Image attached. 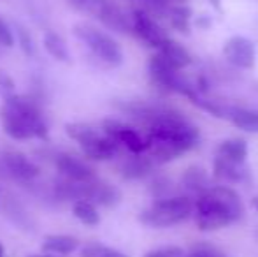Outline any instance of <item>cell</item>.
<instances>
[{
	"mask_svg": "<svg viewBox=\"0 0 258 257\" xmlns=\"http://www.w3.org/2000/svg\"><path fill=\"white\" fill-rule=\"evenodd\" d=\"M244 201L230 185H211L194 199L195 226L201 231H220L244 217Z\"/></svg>",
	"mask_w": 258,
	"mask_h": 257,
	"instance_id": "obj_1",
	"label": "cell"
},
{
	"mask_svg": "<svg viewBox=\"0 0 258 257\" xmlns=\"http://www.w3.org/2000/svg\"><path fill=\"white\" fill-rule=\"evenodd\" d=\"M0 125L4 132L16 141H48L49 129L41 102L28 95H7L0 106Z\"/></svg>",
	"mask_w": 258,
	"mask_h": 257,
	"instance_id": "obj_2",
	"label": "cell"
},
{
	"mask_svg": "<svg viewBox=\"0 0 258 257\" xmlns=\"http://www.w3.org/2000/svg\"><path fill=\"white\" fill-rule=\"evenodd\" d=\"M51 187L60 202L83 199L104 208H114L121 202V190L112 183L99 178L88 180V182H71L65 178H56L51 182Z\"/></svg>",
	"mask_w": 258,
	"mask_h": 257,
	"instance_id": "obj_3",
	"label": "cell"
},
{
	"mask_svg": "<svg viewBox=\"0 0 258 257\" xmlns=\"http://www.w3.org/2000/svg\"><path fill=\"white\" fill-rule=\"evenodd\" d=\"M194 217V199L190 195L176 194L170 197L155 199L139 215L141 224L153 229H167Z\"/></svg>",
	"mask_w": 258,
	"mask_h": 257,
	"instance_id": "obj_4",
	"label": "cell"
},
{
	"mask_svg": "<svg viewBox=\"0 0 258 257\" xmlns=\"http://www.w3.org/2000/svg\"><path fill=\"white\" fill-rule=\"evenodd\" d=\"M65 132L79 144L83 155L90 161H111L119 150V146L107 134L88 124H81V122L67 124Z\"/></svg>",
	"mask_w": 258,
	"mask_h": 257,
	"instance_id": "obj_5",
	"label": "cell"
},
{
	"mask_svg": "<svg viewBox=\"0 0 258 257\" xmlns=\"http://www.w3.org/2000/svg\"><path fill=\"white\" fill-rule=\"evenodd\" d=\"M74 35L92 52L97 60L107 67H118L123 64V49L112 35L88 23H78L74 27Z\"/></svg>",
	"mask_w": 258,
	"mask_h": 257,
	"instance_id": "obj_6",
	"label": "cell"
},
{
	"mask_svg": "<svg viewBox=\"0 0 258 257\" xmlns=\"http://www.w3.org/2000/svg\"><path fill=\"white\" fill-rule=\"evenodd\" d=\"M39 175H41V168L25 153L16 150L0 151V182L27 185L37 180Z\"/></svg>",
	"mask_w": 258,
	"mask_h": 257,
	"instance_id": "obj_7",
	"label": "cell"
},
{
	"mask_svg": "<svg viewBox=\"0 0 258 257\" xmlns=\"http://www.w3.org/2000/svg\"><path fill=\"white\" fill-rule=\"evenodd\" d=\"M78 9L92 14L109 30L118 34H132L130 16L112 0H79Z\"/></svg>",
	"mask_w": 258,
	"mask_h": 257,
	"instance_id": "obj_8",
	"label": "cell"
},
{
	"mask_svg": "<svg viewBox=\"0 0 258 257\" xmlns=\"http://www.w3.org/2000/svg\"><path fill=\"white\" fill-rule=\"evenodd\" d=\"M0 215L11 222L14 227L25 231V233H35L37 231V220L28 212L25 202L11 190L0 187Z\"/></svg>",
	"mask_w": 258,
	"mask_h": 257,
	"instance_id": "obj_9",
	"label": "cell"
},
{
	"mask_svg": "<svg viewBox=\"0 0 258 257\" xmlns=\"http://www.w3.org/2000/svg\"><path fill=\"white\" fill-rule=\"evenodd\" d=\"M102 132L107 134L118 146L126 148L132 155L146 153V150H148L146 136H144V132L137 130L136 127H132V125L109 118V120L102 122Z\"/></svg>",
	"mask_w": 258,
	"mask_h": 257,
	"instance_id": "obj_10",
	"label": "cell"
},
{
	"mask_svg": "<svg viewBox=\"0 0 258 257\" xmlns=\"http://www.w3.org/2000/svg\"><path fill=\"white\" fill-rule=\"evenodd\" d=\"M130 23H132V34L137 35L150 48L158 49L170 37L156 18L144 13L143 9H137V7L130 14Z\"/></svg>",
	"mask_w": 258,
	"mask_h": 257,
	"instance_id": "obj_11",
	"label": "cell"
},
{
	"mask_svg": "<svg viewBox=\"0 0 258 257\" xmlns=\"http://www.w3.org/2000/svg\"><path fill=\"white\" fill-rule=\"evenodd\" d=\"M53 164L61 178L71 182H88L97 178V171L86 159L78 157L69 151H54Z\"/></svg>",
	"mask_w": 258,
	"mask_h": 257,
	"instance_id": "obj_12",
	"label": "cell"
},
{
	"mask_svg": "<svg viewBox=\"0 0 258 257\" xmlns=\"http://www.w3.org/2000/svg\"><path fill=\"white\" fill-rule=\"evenodd\" d=\"M223 57L237 69H253L256 60V49L251 39L244 35H232L223 46Z\"/></svg>",
	"mask_w": 258,
	"mask_h": 257,
	"instance_id": "obj_13",
	"label": "cell"
},
{
	"mask_svg": "<svg viewBox=\"0 0 258 257\" xmlns=\"http://www.w3.org/2000/svg\"><path fill=\"white\" fill-rule=\"evenodd\" d=\"M156 166L158 164H156L148 153L132 155V157L125 159V161L119 164V175L125 180H130V182L146 180V178H150V176H153Z\"/></svg>",
	"mask_w": 258,
	"mask_h": 257,
	"instance_id": "obj_14",
	"label": "cell"
},
{
	"mask_svg": "<svg viewBox=\"0 0 258 257\" xmlns=\"http://www.w3.org/2000/svg\"><path fill=\"white\" fill-rule=\"evenodd\" d=\"M155 55H158L163 62L167 65H170L172 69H176V71H183V69H186L188 65H191V62H194L191 53L188 52L181 42L174 41L172 37L167 39V41L156 49Z\"/></svg>",
	"mask_w": 258,
	"mask_h": 257,
	"instance_id": "obj_15",
	"label": "cell"
},
{
	"mask_svg": "<svg viewBox=\"0 0 258 257\" xmlns=\"http://www.w3.org/2000/svg\"><path fill=\"white\" fill-rule=\"evenodd\" d=\"M213 171H214V178L223 183H228V185L244 183L249 180V171L244 168V164L227 161V159L216 157V155H214Z\"/></svg>",
	"mask_w": 258,
	"mask_h": 257,
	"instance_id": "obj_16",
	"label": "cell"
},
{
	"mask_svg": "<svg viewBox=\"0 0 258 257\" xmlns=\"http://www.w3.org/2000/svg\"><path fill=\"white\" fill-rule=\"evenodd\" d=\"M225 117L232 122L237 129L244 130L248 134H258V110L256 108H228L225 111Z\"/></svg>",
	"mask_w": 258,
	"mask_h": 257,
	"instance_id": "obj_17",
	"label": "cell"
},
{
	"mask_svg": "<svg viewBox=\"0 0 258 257\" xmlns=\"http://www.w3.org/2000/svg\"><path fill=\"white\" fill-rule=\"evenodd\" d=\"M79 248V240L69 234H48L42 241V250L53 255H71Z\"/></svg>",
	"mask_w": 258,
	"mask_h": 257,
	"instance_id": "obj_18",
	"label": "cell"
},
{
	"mask_svg": "<svg viewBox=\"0 0 258 257\" xmlns=\"http://www.w3.org/2000/svg\"><path fill=\"white\" fill-rule=\"evenodd\" d=\"M216 157L244 164L248 157V143L242 137H228V139L220 141V144L216 146Z\"/></svg>",
	"mask_w": 258,
	"mask_h": 257,
	"instance_id": "obj_19",
	"label": "cell"
},
{
	"mask_svg": "<svg viewBox=\"0 0 258 257\" xmlns=\"http://www.w3.org/2000/svg\"><path fill=\"white\" fill-rule=\"evenodd\" d=\"M181 185H183L184 190L199 195L204 192L206 189H209L211 182L204 168H201V166H190L188 169H184L183 176H181Z\"/></svg>",
	"mask_w": 258,
	"mask_h": 257,
	"instance_id": "obj_20",
	"label": "cell"
},
{
	"mask_svg": "<svg viewBox=\"0 0 258 257\" xmlns=\"http://www.w3.org/2000/svg\"><path fill=\"white\" fill-rule=\"evenodd\" d=\"M42 42H44L46 52H48L54 60L65 62V64L71 62V53H69L67 42H65V39L61 37L60 34H56V32H53V30H48L44 34Z\"/></svg>",
	"mask_w": 258,
	"mask_h": 257,
	"instance_id": "obj_21",
	"label": "cell"
},
{
	"mask_svg": "<svg viewBox=\"0 0 258 257\" xmlns=\"http://www.w3.org/2000/svg\"><path fill=\"white\" fill-rule=\"evenodd\" d=\"M72 213H74L76 219H78L79 222L85 224V226L95 227V226H99V224H100L99 210H97V206L93 204V202H90V201H83V199L74 201Z\"/></svg>",
	"mask_w": 258,
	"mask_h": 257,
	"instance_id": "obj_22",
	"label": "cell"
},
{
	"mask_svg": "<svg viewBox=\"0 0 258 257\" xmlns=\"http://www.w3.org/2000/svg\"><path fill=\"white\" fill-rule=\"evenodd\" d=\"M150 189L155 199H163V197H170V195L179 194L177 192L176 182L170 180L169 176H155V178L151 180Z\"/></svg>",
	"mask_w": 258,
	"mask_h": 257,
	"instance_id": "obj_23",
	"label": "cell"
},
{
	"mask_svg": "<svg viewBox=\"0 0 258 257\" xmlns=\"http://www.w3.org/2000/svg\"><path fill=\"white\" fill-rule=\"evenodd\" d=\"M14 30H16V37H14V41L18 39L21 52H23L27 57H35V53H37V48H35L34 37L30 35V32H28L21 23L14 25Z\"/></svg>",
	"mask_w": 258,
	"mask_h": 257,
	"instance_id": "obj_24",
	"label": "cell"
},
{
	"mask_svg": "<svg viewBox=\"0 0 258 257\" xmlns=\"http://www.w3.org/2000/svg\"><path fill=\"white\" fill-rule=\"evenodd\" d=\"M81 257H128V255L116 250L112 247H105V245L100 243H90L81 250Z\"/></svg>",
	"mask_w": 258,
	"mask_h": 257,
	"instance_id": "obj_25",
	"label": "cell"
},
{
	"mask_svg": "<svg viewBox=\"0 0 258 257\" xmlns=\"http://www.w3.org/2000/svg\"><path fill=\"white\" fill-rule=\"evenodd\" d=\"M184 248L177 247V245H163V247L153 248V250L146 252L144 257H183Z\"/></svg>",
	"mask_w": 258,
	"mask_h": 257,
	"instance_id": "obj_26",
	"label": "cell"
},
{
	"mask_svg": "<svg viewBox=\"0 0 258 257\" xmlns=\"http://www.w3.org/2000/svg\"><path fill=\"white\" fill-rule=\"evenodd\" d=\"M190 254L191 255H197V257H227L221 250H218L214 245L209 243H197L190 248Z\"/></svg>",
	"mask_w": 258,
	"mask_h": 257,
	"instance_id": "obj_27",
	"label": "cell"
},
{
	"mask_svg": "<svg viewBox=\"0 0 258 257\" xmlns=\"http://www.w3.org/2000/svg\"><path fill=\"white\" fill-rule=\"evenodd\" d=\"M14 30L9 27L6 20L0 16V46L2 48H13L14 46Z\"/></svg>",
	"mask_w": 258,
	"mask_h": 257,
	"instance_id": "obj_28",
	"label": "cell"
},
{
	"mask_svg": "<svg viewBox=\"0 0 258 257\" xmlns=\"http://www.w3.org/2000/svg\"><path fill=\"white\" fill-rule=\"evenodd\" d=\"M27 257H60V255H53V254H48V252H44V254H30Z\"/></svg>",
	"mask_w": 258,
	"mask_h": 257,
	"instance_id": "obj_29",
	"label": "cell"
},
{
	"mask_svg": "<svg viewBox=\"0 0 258 257\" xmlns=\"http://www.w3.org/2000/svg\"><path fill=\"white\" fill-rule=\"evenodd\" d=\"M251 206L256 210V213H258V195H255V197L251 199Z\"/></svg>",
	"mask_w": 258,
	"mask_h": 257,
	"instance_id": "obj_30",
	"label": "cell"
},
{
	"mask_svg": "<svg viewBox=\"0 0 258 257\" xmlns=\"http://www.w3.org/2000/svg\"><path fill=\"white\" fill-rule=\"evenodd\" d=\"M69 4H71V6H74L76 9H78V6H79V0H69Z\"/></svg>",
	"mask_w": 258,
	"mask_h": 257,
	"instance_id": "obj_31",
	"label": "cell"
},
{
	"mask_svg": "<svg viewBox=\"0 0 258 257\" xmlns=\"http://www.w3.org/2000/svg\"><path fill=\"white\" fill-rule=\"evenodd\" d=\"M0 257H4V247H2V243H0Z\"/></svg>",
	"mask_w": 258,
	"mask_h": 257,
	"instance_id": "obj_32",
	"label": "cell"
},
{
	"mask_svg": "<svg viewBox=\"0 0 258 257\" xmlns=\"http://www.w3.org/2000/svg\"><path fill=\"white\" fill-rule=\"evenodd\" d=\"M183 257H197V255H191V254H188V255H183Z\"/></svg>",
	"mask_w": 258,
	"mask_h": 257,
	"instance_id": "obj_33",
	"label": "cell"
},
{
	"mask_svg": "<svg viewBox=\"0 0 258 257\" xmlns=\"http://www.w3.org/2000/svg\"><path fill=\"white\" fill-rule=\"evenodd\" d=\"M256 236H258V233H256Z\"/></svg>",
	"mask_w": 258,
	"mask_h": 257,
	"instance_id": "obj_34",
	"label": "cell"
}]
</instances>
